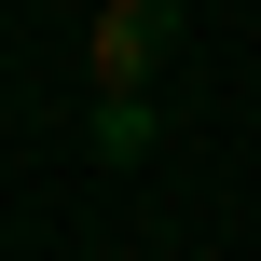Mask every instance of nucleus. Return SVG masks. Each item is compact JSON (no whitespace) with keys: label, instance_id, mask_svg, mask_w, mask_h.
<instances>
[{"label":"nucleus","instance_id":"nucleus-1","mask_svg":"<svg viewBox=\"0 0 261 261\" xmlns=\"http://www.w3.org/2000/svg\"><path fill=\"white\" fill-rule=\"evenodd\" d=\"M165 41H179L165 0H110V14H96V96H138V83L165 69Z\"/></svg>","mask_w":261,"mask_h":261},{"label":"nucleus","instance_id":"nucleus-2","mask_svg":"<svg viewBox=\"0 0 261 261\" xmlns=\"http://www.w3.org/2000/svg\"><path fill=\"white\" fill-rule=\"evenodd\" d=\"M151 151V83L138 96H96V165H138Z\"/></svg>","mask_w":261,"mask_h":261}]
</instances>
